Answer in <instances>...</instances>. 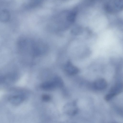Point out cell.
<instances>
[{
	"mask_svg": "<svg viewBox=\"0 0 123 123\" xmlns=\"http://www.w3.org/2000/svg\"><path fill=\"white\" fill-rule=\"evenodd\" d=\"M123 4V0H107L104 5V8L108 13H115L122 10Z\"/></svg>",
	"mask_w": 123,
	"mask_h": 123,
	"instance_id": "6da1fadb",
	"label": "cell"
},
{
	"mask_svg": "<svg viewBox=\"0 0 123 123\" xmlns=\"http://www.w3.org/2000/svg\"><path fill=\"white\" fill-rule=\"evenodd\" d=\"M64 69L66 72L70 75H75L79 72L78 68L74 66L70 61L67 63L65 66Z\"/></svg>",
	"mask_w": 123,
	"mask_h": 123,
	"instance_id": "7a4b0ae2",
	"label": "cell"
},
{
	"mask_svg": "<svg viewBox=\"0 0 123 123\" xmlns=\"http://www.w3.org/2000/svg\"><path fill=\"white\" fill-rule=\"evenodd\" d=\"M123 88L122 83L120 82H118L111 87L109 93L114 97L120 93L122 91Z\"/></svg>",
	"mask_w": 123,
	"mask_h": 123,
	"instance_id": "3957f363",
	"label": "cell"
},
{
	"mask_svg": "<svg viewBox=\"0 0 123 123\" xmlns=\"http://www.w3.org/2000/svg\"><path fill=\"white\" fill-rule=\"evenodd\" d=\"M107 83L106 80L104 79H99L94 82L93 86L97 90H102L105 89L107 87Z\"/></svg>",
	"mask_w": 123,
	"mask_h": 123,
	"instance_id": "277c9868",
	"label": "cell"
},
{
	"mask_svg": "<svg viewBox=\"0 0 123 123\" xmlns=\"http://www.w3.org/2000/svg\"><path fill=\"white\" fill-rule=\"evenodd\" d=\"M41 87L43 90L47 91L52 90L58 87L56 82L53 79L52 81L43 82L41 84Z\"/></svg>",
	"mask_w": 123,
	"mask_h": 123,
	"instance_id": "5b68a950",
	"label": "cell"
},
{
	"mask_svg": "<svg viewBox=\"0 0 123 123\" xmlns=\"http://www.w3.org/2000/svg\"><path fill=\"white\" fill-rule=\"evenodd\" d=\"M25 96L24 94L13 96L9 98V100L12 104H18L23 102L25 99Z\"/></svg>",
	"mask_w": 123,
	"mask_h": 123,
	"instance_id": "8992f818",
	"label": "cell"
},
{
	"mask_svg": "<svg viewBox=\"0 0 123 123\" xmlns=\"http://www.w3.org/2000/svg\"><path fill=\"white\" fill-rule=\"evenodd\" d=\"M10 15L8 10L5 9L0 8V21L6 22L10 19Z\"/></svg>",
	"mask_w": 123,
	"mask_h": 123,
	"instance_id": "52a82bcc",
	"label": "cell"
},
{
	"mask_svg": "<svg viewBox=\"0 0 123 123\" xmlns=\"http://www.w3.org/2000/svg\"><path fill=\"white\" fill-rule=\"evenodd\" d=\"M43 100L46 102L48 101L51 99V97L49 95L47 94L43 95L42 96Z\"/></svg>",
	"mask_w": 123,
	"mask_h": 123,
	"instance_id": "ba28073f",
	"label": "cell"
}]
</instances>
